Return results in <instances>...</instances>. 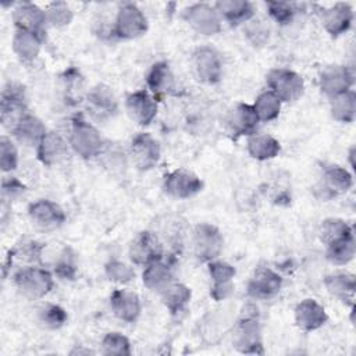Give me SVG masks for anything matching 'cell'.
<instances>
[{"label": "cell", "mask_w": 356, "mask_h": 356, "mask_svg": "<svg viewBox=\"0 0 356 356\" xmlns=\"http://www.w3.org/2000/svg\"><path fill=\"white\" fill-rule=\"evenodd\" d=\"M353 186L352 174L337 164H330L323 168L321 191L324 189V197H332L335 195L348 192Z\"/></svg>", "instance_id": "28"}, {"label": "cell", "mask_w": 356, "mask_h": 356, "mask_svg": "<svg viewBox=\"0 0 356 356\" xmlns=\"http://www.w3.org/2000/svg\"><path fill=\"white\" fill-rule=\"evenodd\" d=\"M234 346L241 353L263 355V342L260 335L259 310L254 305H246L236 321L234 330Z\"/></svg>", "instance_id": "1"}, {"label": "cell", "mask_w": 356, "mask_h": 356, "mask_svg": "<svg viewBox=\"0 0 356 356\" xmlns=\"http://www.w3.org/2000/svg\"><path fill=\"white\" fill-rule=\"evenodd\" d=\"M104 273L110 281L117 284H128L135 278L134 268L120 260H110L106 263Z\"/></svg>", "instance_id": "42"}, {"label": "cell", "mask_w": 356, "mask_h": 356, "mask_svg": "<svg viewBox=\"0 0 356 356\" xmlns=\"http://www.w3.org/2000/svg\"><path fill=\"white\" fill-rule=\"evenodd\" d=\"M68 143L72 150L85 160L100 156L104 147L100 132L81 114H76L71 118Z\"/></svg>", "instance_id": "2"}, {"label": "cell", "mask_w": 356, "mask_h": 356, "mask_svg": "<svg viewBox=\"0 0 356 356\" xmlns=\"http://www.w3.org/2000/svg\"><path fill=\"white\" fill-rule=\"evenodd\" d=\"M325 246H327L325 257L331 264H335V266L348 264L355 257V253H356V243H355L353 234L335 239Z\"/></svg>", "instance_id": "35"}, {"label": "cell", "mask_w": 356, "mask_h": 356, "mask_svg": "<svg viewBox=\"0 0 356 356\" xmlns=\"http://www.w3.org/2000/svg\"><path fill=\"white\" fill-rule=\"evenodd\" d=\"M43 40H44V35L42 33L15 29V33L13 38V50L21 61L31 63L39 56Z\"/></svg>", "instance_id": "30"}, {"label": "cell", "mask_w": 356, "mask_h": 356, "mask_svg": "<svg viewBox=\"0 0 356 356\" xmlns=\"http://www.w3.org/2000/svg\"><path fill=\"white\" fill-rule=\"evenodd\" d=\"M146 85L156 100L177 93L175 76L165 61H157L150 67L146 75Z\"/></svg>", "instance_id": "19"}, {"label": "cell", "mask_w": 356, "mask_h": 356, "mask_svg": "<svg viewBox=\"0 0 356 356\" xmlns=\"http://www.w3.org/2000/svg\"><path fill=\"white\" fill-rule=\"evenodd\" d=\"M102 349L104 355H115V356L131 355L129 339L120 332H107L102 339Z\"/></svg>", "instance_id": "40"}, {"label": "cell", "mask_w": 356, "mask_h": 356, "mask_svg": "<svg viewBox=\"0 0 356 356\" xmlns=\"http://www.w3.org/2000/svg\"><path fill=\"white\" fill-rule=\"evenodd\" d=\"M13 280L19 293L29 299H42L50 293L54 286L53 274L49 270L36 266L19 268Z\"/></svg>", "instance_id": "3"}, {"label": "cell", "mask_w": 356, "mask_h": 356, "mask_svg": "<svg viewBox=\"0 0 356 356\" xmlns=\"http://www.w3.org/2000/svg\"><path fill=\"white\" fill-rule=\"evenodd\" d=\"M54 273L63 280H74L76 274L75 253L70 248H64L57 261L54 263Z\"/></svg>", "instance_id": "43"}, {"label": "cell", "mask_w": 356, "mask_h": 356, "mask_svg": "<svg viewBox=\"0 0 356 356\" xmlns=\"http://www.w3.org/2000/svg\"><path fill=\"white\" fill-rule=\"evenodd\" d=\"M268 15L280 25H288L292 22L298 8L295 3L288 1H268L266 3Z\"/></svg>", "instance_id": "41"}, {"label": "cell", "mask_w": 356, "mask_h": 356, "mask_svg": "<svg viewBox=\"0 0 356 356\" xmlns=\"http://www.w3.org/2000/svg\"><path fill=\"white\" fill-rule=\"evenodd\" d=\"M213 6L221 21H227L232 26L246 24L254 17V7L246 0H218Z\"/></svg>", "instance_id": "26"}, {"label": "cell", "mask_w": 356, "mask_h": 356, "mask_svg": "<svg viewBox=\"0 0 356 356\" xmlns=\"http://www.w3.org/2000/svg\"><path fill=\"white\" fill-rule=\"evenodd\" d=\"M110 307L114 316L125 323H134L140 316L142 305L138 293L128 289H115L110 295Z\"/></svg>", "instance_id": "24"}, {"label": "cell", "mask_w": 356, "mask_h": 356, "mask_svg": "<svg viewBox=\"0 0 356 356\" xmlns=\"http://www.w3.org/2000/svg\"><path fill=\"white\" fill-rule=\"evenodd\" d=\"M13 21L17 31H28L44 35L46 31V14L39 6L31 1L17 3L13 10Z\"/></svg>", "instance_id": "18"}, {"label": "cell", "mask_w": 356, "mask_h": 356, "mask_svg": "<svg viewBox=\"0 0 356 356\" xmlns=\"http://www.w3.org/2000/svg\"><path fill=\"white\" fill-rule=\"evenodd\" d=\"M293 316L296 325L305 332L318 330L328 320L327 312L323 307V305H320L316 299L312 298L300 300L295 307Z\"/></svg>", "instance_id": "22"}, {"label": "cell", "mask_w": 356, "mask_h": 356, "mask_svg": "<svg viewBox=\"0 0 356 356\" xmlns=\"http://www.w3.org/2000/svg\"><path fill=\"white\" fill-rule=\"evenodd\" d=\"M128 156L136 170L149 171L160 161V145L149 132H140L131 140Z\"/></svg>", "instance_id": "8"}, {"label": "cell", "mask_w": 356, "mask_h": 356, "mask_svg": "<svg viewBox=\"0 0 356 356\" xmlns=\"http://www.w3.org/2000/svg\"><path fill=\"white\" fill-rule=\"evenodd\" d=\"M193 68L200 82L216 85L222 78V60L211 46H200L193 51Z\"/></svg>", "instance_id": "12"}, {"label": "cell", "mask_w": 356, "mask_h": 356, "mask_svg": "<svg viewBox=\"0 0 356 356\" xmlns=\"http://www.w3.org/2000/svg\"><path fill=\"white\" fill-rule=\"evenodd\" d=\"M164 306L172 316H178L186 310L192 292L191 288L182 282L172 281L164 291L160 292Z\"/></svg>", "instance_id": "33"}, {"label": "cell", "mask_w": 356, "mask_h": 356, "mask_svg": "<svg viewBox=\"0 0 356 356\" xmlns=\"http://www.w3.org/2000/svg\"><path fill=\"white\" fill-rule=\"evenodd\" d=\"M353 21V8L349 3L338 1L334 6L325 8L321 14V22L324 29L334 38L345 33Z\"/></svg>", "instance_id": "23"}, {"label": "cell", "mask_w": 356, "mask_h": 356, "mask_svg": "<svg viewBox=\"0 0 356 356\" xmlns=\"http://www.w3.org/2000/svg\"><path fill=\"white\" fill-rule=\"evenodd\" d=\"M246 35L254 44H261L268 39V29L260 21H249Z\"/></svg>", "instance_id": "45"}, {"label": "cell", "mask_w": 356, "mask_h": 356, "mask_svg": "<svg viewBox=\"0 0 356 356\" xmlns=\"http://www.w3.org/2000/svg\"><path fill=\"white\" fill-rule=\"evenodd\" d=\"M282 286V277L270 267H257L249 282L246 292L250 298L259 300H268L278 295Z\"/></svg>", "instance_id": "14"}, {"label": "cell", "mask_w": 356, "mask_h": 356, "mask_svg": "<svg viewBox=\"0 0 356 356\" xmlns=\"http://www.w3.org/2000/svg\"><path fill=\"white\" fill-rule=\"evenodd\" d=\"M268 90L273 92L281 103L298 100L305 92L303 78L289 68H273L266 75Z\"/></svg>", "instance_id": "4"}, {"label": "cell", "mask_w": 356, "mask_h": 356, "mask_svg": "<svg viewBox=\"0 0 356 356\" xmlns=\"http://www.w3.org/2000/svg\"><path fill=\"white\" fill-rule=\"evenodd\" d=\"M355 75L346 65H328L320 74V89L328 97H334L352 89Z\"/></svg>", "instance_id": "16"}, {"label": "cell", "mask_w": 356, "mask_h": 356, "mask_svg": "<svg viewBox=\"0 0 356 356\" xmlns=\"http://www.w3.org/2000/svg\"><path fill=\"white\" fill-rule=\"evenodd\" d=\"M28 216L33 227L44 232L58 229L67 218L61 206L50 199H39L31 203Z\"/></svg>", "instance_id": "11"}, {"label": "cell", "mask_w": 356, "mask_h": 356, "mask_svg": "<svg viewBox=\"0 0 356 356\" xmlns=\"http://www.w3.org/2000/svg\"><path fill=\"white\" fill-rule=\"evenodd\" d=\"M235 268L227 261L221 260H213L209 261V275L213 281V285L210 288V296L216 300H224L231 296L234 291V277H235Z\"/></svg>", "instance_id": "20"}, {"label": "cell", "mask_w": 356, "mask_h": 356, "mask_svg": "<svg viewBox=\"0 0 356 356\" xmlns=\"http://www.w3.org/2000/svg\"><path fill=\"white\" fill-rule=\"evenodd\" d=\"M327 291L342 303L353 307L356 293V278L350 273H334L324 278Z\"/></svg>", "instance_id": "29"}, {"label": "cell", "mask_w": 356, "mask_h": 356, "mask_svg": "<svg viewBox=\"0 0 356 356\" xmlns=\"http://www.w3.org/2000/svg\"><path fill=\"white\" fill-rule=\"evenodd\" d=\"M163 189L175 199H189L202 192L203 181L189 170L177 168L165 174Z\"/></svg>", "instance_id": "13"}, {"label": "cell", "mask_w": 356, "mask_h": 356, "mask_svg": "<svg viewBox=\"0 0 356 356\" xmlns=\"http://www.w3.org/2000/svg\"><path fill=\"white\" fill-rule=\"evenodd\" d=\"M246 150L250 157L266 161L275 159L281 152L280 142L268 134H253L248 138Z\"/></svg>", "instance_id": "32"}, {"label": "cell", "mask_w": 356, "mask_h": 356, "mask_svg": "<svg viewBox=\"0 0 356 356\" xmlns=\"http://www.w3.org/2000/svg\"><path fill=\"white\" fill-rule=\"evenodd\" d=\"M149 24L143 11L134 3H125L118 8L113 33L118 39H136L147 32Z\"/></svg>", "instance_id": "5"}, {"label": "cell", "mask_w": 356, "mask_h": 356, "mask_svg": "<svg viewBox=\"0 0 356 356\" xmlns=\"http://www.w3.org/2000/svg\"><path fill=\"white\" fill-rule=\"evenodd\" d=\"M18 165V152L13 140L7 136L0 138V167L3 172H11Z\"/></svg>", "instance_id": "44"}, {"label": "cell", "mask_w": 356, "mask_h": 356, "mask_svg": "<svg viewBox=\"0 0 356 356\" xmlns=\"http://www.w3.org/2000/svg\"><path fill=\"white\" fill-rule=\"evenodd\" d=\"M142 281L147 289L160 293L174 281L170 263H165L161 259L145 266V270L142 273Z\"/></svg>", "instance_id": "31"}, {"label": "cell", "mask_w": 356, "mask_h": 356, "mask_svg": "<svg viewBox=\"0 0 356 356\" xmlns=\"http://www.w3.org/2000/svg\"><path fill=\"white\" fill-rule=\"evenodd\" d=\"M47 25L54 28H61L71 24L74 13L65 1H53L44 8Z\"/></svg>", "instance_id": "38"}, {"label": "cell", "mask_w": 356, "mask_h": 356, "mask_svg": "<svg viewBox=\"0 0 356 356\" xmlns=\"http://www.w3.org/2000/svg\"><path fill=\"white\" fill-rule=\"evenodd\" d=\"M281 104V100L273 92L264 90L256 97L253 107L256 110L259 120L263 122H268L280 115Z\"/></svg>", "instance_id": "36"}, {"label": "cell", "mask_w": 356, "mask_h": 356, "mask_svg": "<svg viewBox=\"0 0 356 356\" xmlns=\"http://www.w3.org/2000/svg\"><path fill=\"white\" fill-rule=\"evenodd\" d=\"M182 18L192 26V29L204 36L216 35L222 29V21L218 13L214 6L207 3L191 4L184 10Z\"/></svg>", "instance_id": "9"}, {"label": "cell", "mask_w": 356, "mask_h": 356, "mask_svg": "<svg viewBox=\"0 0 356 356\" xmlns=\"http://www.w3.org/2000/svg\"><path fill=\"white\" fill-rule=\"evenodd\" d=\"M11 134L19 143L36 147L42 138L47 134V128L40 118L26 113L11 129Z\"/></svg>", "instance_id": "27"}, {"label": "cell", "mask_w": 356, "mask_h": 356, "mask_svg": "<svg viewBox=\"0 0 356 356\" xmlns=\"http://www.w3.org/2000/svg\"><path fill=\"white\" fill-rule=\"evenodd\" d=\"M353 234V228L341 218H325L318 228V238L324 245Z\"/></svg>", "instance_id": "37"}, {"label": "cell", "mask_w": 356, "mask_h": 356, "mask_svg": "<svg viewBox=\"0 0 356 356\" xmlns=\"http://www.w3.org/2000/svg\"><path fill=\"white\" fill-rule=\"evenodd\" d=\"M227 128L234 139L239 136H250L256 134V128L260 122L253 104L238 103L227 115Z\"/></svg>", "instance_id": "17"}, {"label": "cell", "mask_w": 356, "mask_h": 356, "mask_svg": "<svg viewBox=\"0 0 356 356\" xmlns=\"http://www.w3.org/2000/svg\"><path fill=\"white\" fill-rule=\"evenodd\" d=\"M67 318H68L67 312L61 306L53 305V303H46L39 309V313H38L39 323L43 327L50 330L63 327L67 323Z\"/></svg>", "instance_id": "39"}, {"label": "cell", "mask_w": 356, "mask_h": 356, "mask_svg": "<svg viewBox=\"0 0 356 356\" xmlns=\"http://www.w3.org/2000/svg\"><path fill=\"white\" fill-rule=\"evenodd\" d=\"M86 107L95 120L103 121L117 113V100L108 86L99 83L89 90L86 96Z\"/></svg>", "instance_id": "21"}, {"label": "cell", "mask_w": 356, "mask_h": 356, "mask_svg": "<svg viewBox=\"0 0 356 356\" xmlns=\"http://www.w3.org/2000/svg\"><path fill=\"white\" fill-rule=\"evenodd\" d=\"M28 113L24 86L10 82L4 86L0 100V120L10 131Z\"/></svg>", "instance_id": "7"}, {"label": "cell", "mask_w": 356, "mask_h": 356, "mask_svg": "<svg viewBox=\"0 0 356 356\" xmlns=\"http://www.w3.org/2000/svg\"><path fill=\"white\" fill-rule=\"evenodd\" d=\"M1 192H3L4 197L14 199L25 192V185L14 177L4 178L1 182Z\"/></svg>", "instance_id": "46"}, {"label": "cell", "mask_w": 356, "mask_h": 356, "mask_svg": "<svg viewBox=\"0 0 356 356\" xmlns=\"http://www.w3.org/2000/svg\"><path fill=\"white\" fill-rule=\"evenodd\" d=\"M125 110L134 122L145 127L157 115V100L146 89H139L127 95Z\"/></svg>", "instance_id": "15"}, {"label": "cell", "mask_w": 356, "mask_h": 356, "mask_svg": "<svg viewBox=\"0 0 356 356\" xmlns=\"http://www.w3.org/2000/svg\"><path fill=\"white\" fill-rule=\"evenodd\" d=\"M128 254L134 264L147 266L163 259V243L153 231L145 229L135 235L129 245Z\"/></svg>", "instance_id": "10"}, {"label": "cell", "mask_w": 356, "mask_h": 356, "mask_svg": "<svg viewBox=\"0 0 356 356\" xmlns=\"http://www.w3.org/2000/svg\"><path fill=\"white\" fill-rule=\"evenodd\" d=\"M36 156L42 164L51 167L68 156V145L58 132L47 131L36 146Z\"/></svg>", "instance_id": "25"}, {"label": "cell", "mask_w": 356, "mask_h": 356, "mask_svg": "<svg viewBox=\"0 0 356 356\" xmlns=\"http://www.w3.org/2000/svg\"><path fill=\"white\" fill-rule=\"evenodd\" d=\"M192 241H193L195 256L200 261H204V263L213 261L222 252L224 238L216 225H211L207 222L197 224L193 229Z\"/></svg>", "instance_id": "6"}, {"label": "cell", "mask_w": 356, "mask_h": 356, "mask_svg": "<svg viewBox=\"0 0 356 356\" xmlns=\"http://www.w3.org/2000/svg\"><path fill=\"white\" fill-rule=\"evenodd\" d=\"M353 156H355V147L352 146V147H350V150H349V160H350V164H352V167L355 168V161H353Z\"/></svg>", "instance_id": "47"}, {"label": "cell", "mask_w": 356, "mask_h": 356, "mask_svg": "<svg viewBox=\"0 0 356 356\" xmlns=\"http://www.w3.org/2000/svg\"><path fill=\"white\" fill-rule=\"evenodd\" d=\"M330 110L335 121L350 124L356 118V93L348 90L334 97H330Z\"/></svg>", "instance_id": "34"}]
</instances>
